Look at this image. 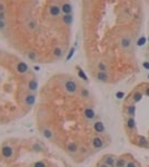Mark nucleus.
I'll return each instance as SVG.
<instances>
[{"label": "nucleus", "instance_id": "412c9836", "mask_svg": "<svg viewBox=\"0 0 149 167\" xmlns=\"http://www.w3.org/2000/svg\"><path fill=\"white\" fill-rule=\"evenodd\" d=\"M143 94H141L140 92H134V95H133V99H134V101L135 103H138V101H140L141 99H143Z\"/></svg>", "mask_w": 149, "mask_h": 167}, {"label": "nucleus", "instance_id": "4be33fe9", "mask_svg": "<svg viewBox=\"0 0 149 167\" xmlns=\"http://www.w3.org/2000/svg\"><path fill=\"white\" fill-rule=\"evenodd\" d=\"M138 145L141 146V147H148L149 144H148V140H147L145 137H139L138 139Z\"/></svg>", "mask_w": 149, "mask_h": 167}, {"label": "nucleus", "instance_id": "f8f14e48", "mask_svg": "<svg viewBox=\"0 0 149 167\" xmlns=\"http://www.w3.org/2000/svg\"><path fill=\"white\" fill-rule=\"evenodd\" d=\"M105 125H104V122H100V120H97L96 122L94 124V131H96L97 134H102L105 133Z\"/></svg>", "mask_w": 149, "mask_h": 167}, {"label": "nucleus", "instance_id": "20e7f679", "mask_svg": "<svg viewBox=\"0 0 149 167\" xmlns=\"http://www.w3.org/2000/svg\"><path fill=\"white\" fill-rule=\"evenodd\" d=\"M35 103H36V95L33 92H29L23 97V104L28 107H31L32 105H35Z\"/></svg>", "mask_w": 149, "mask_h": 167}, {"label": "nucleus", "instance_id": "a878e982", "mask_svg": "<svg viewBox=\"0 0 149 167\" xmlns=\"http://www.w3.org/2000/svg\"><path fill=\"white\" fill-rule=\"evenodd\" d=\"M32 167H47V165L45 164L44 161H36V163L33 164V166H32Z\"/></svg>", "mask_w": 149, "mask_h": 167}, {"label": "nucleus", "instance_id": "a211bd4d", "mask_svg": "<svg viewBox=\"0 0 149 167\" xmlns=\"http://www.w3.org/2000/svg\"><path fill=\"white\" fill-rule=\"evenodd\" d=\"M72 20H74L72 15H64V16H62V21H64V24H66V25L68 26L71 25Z\"/></svg>", "mask_w": 149, "mask_h": 167}, {"label": "nucleus", "instance_id": "0eeeda50", "mask_svg": "<svg viewBox=\"0 0 149 167\" xmlns=\"http://www.w3.org/2000/svg\"><path fill=\"white\" fill-rule=\"evenodd\" d=\"M49 15L51 17H58L61 14V9L59 5H51L49 7Z\"/></svg>", "mask_w": 149, "mask_h": 167}, {"label": "nucleus", "instance_id": "39448f33", "mask_svg": "<svg viewBox=\"0 0 149 167\" xmlns=\"http://www.w3.org/2000/svg\"><path fill=\"white\" fill-rule=\"evenodd\" d=\"M117 158L113 155H105L102 157V163L110 167H116Z\"/></svg>", "mask_w": 149, "mask_h": 167}, {"label": "nucleus", "instance_id": "dca6fc26", "mask_svg": "<svg viewBox=\"0 0 149 167\" xmlns=\"http://www.w3.org/2000/svg\"><path fill=\"white\" fill-rule=\"evenodd\" d=\"M42 136L46 139H51L53 137V133L50 128H44L42 129Z\"/></svg>", "mask_w": 149, "mask_h": 167}, {"label": "nucleus", "instance_id": "cd10ccee", "mask_svg": "<svg viewBox=\"0 0 149 167\" xmlns=\"http://www.w3.org/2000/svg\"><path fill=\"white\" fill-rule=\"evenodd\" d=\"M6 28H7V21H2V20H0V31L5 30Z\"/></svg>", "mask_w": 149, "mask_h": 167}, {"label": "nucleus", "instance_id": "f03ea898", "mask_svg": "<svg viewBox=\"0 0 149 167\" xmlns=\"http://www.w3.org/2000/svg\"><path fill=\"white\" fill-rule=\"evenodd\" d=\"M64 88L69 95H74L78 92V84L74 80H67L64 84Z\"/></svg>", "mask_w": 149, "mask_h": 167}, {"label": "nucleus", "instance_id": "e433bc0d", "mask_svg": "<svg viewBox=\"0 0 149 167\" xmlns=\"http://www.w3.org/2000/svg\"><path fill=\"white\" fill-rule=\"evenodd\" d=\"M148 77H149V76H148Z\"/></svg>", "mask_w": 149, "mask_h": 167}, {"label": "nucleus", "instance_id": "7ed1b4c3", "mask_svg": "<svg viewBox=\"0 0 149 167\" xmlns=\"http://www.w3.org/2000/svg\"><path fill=\"white\" fill-rule=\"evenodd\" d=\"M91 146H92V148H95V149H101V148L105 147V142H104V139H102L101 137L95 136L91 139Z\"/></svg>", "mask_w": 149, "mask_h": 167}, {"label": "nucleus", "instance_id": "393cba45", "mask_svg": "<svg viewBox=\"0 0 149 167\" xmlns=\"http://www.w3.org/2000/svg\"><path fill=\"white\" fill-rule=\"evenodd\" d=\"M81 96L83 97H85V98H88L89 96H90V94H89V92H88V89H86V88H83V89H81Z\"/></svg>", "mask_w": 149, "mask_h": 167}, {"label": "nucleus", "instance_id": "4468645a", "mask_svg": "<svg viewBox=\"0 0 149 167\" xmlns=\"http://www.w3.org/2000/svg\"><path fill=\"white\" fill-rule=\"evenodd\" d=\"M96 78H97V80L101 81V83H107V81L109 80V76H108L107 72H102V71L97 72Z\"/></svg>", "mask_w": 149, "mask_h": 167}, {"label": "nucleus", "instance_id": "9b49d317", "mask_svg": "<svg viewBox=\"0 0 149 167\" xmlns=\"http://www.w3.org/2000/svg\"><path fill=\"white\" fill-rule=\"evenodd\" d=\"M61 9V14L64 15H71L72 12V6L69 2H64L60 6Z\"/></svg>", "mask_w": 149, "mask_h": 167}, {"label": "nucleus", "instance_id": "9d476101", "mask_svg": "<svg viewBox=\"0 0 149 167\" xmlns=\"http://www.w3.org/2000/svg\"><path fill=\"white\" fill-rule=\"evenodd\" d=\"M38 87H39L38 81H37L36 79H30V80L28 81L27 89L29 90V92H37Z\"/></svg>", "mask_w": 149, "mask_h": 167}, {"label": "nucleus", "instance_id": "6ab92c4d", "mask_svg": "<svg viewBox=\"0 0 149 167\" xmlns=\"http://www.w3.org/2000/svg\"><path fill=\"white\" fill-rule=\"evenodd\" d=\"M127 114L129 117H135V115H136V106L135 105H128Z\"/></svg>", "mask_w": 149, "mask_h": 167}, {"label": "nucleus", "instance_id": "7c9ffc66", "mask_svg": "<svg viewBox=\"0 0 149 167\" xmlns=\"http://www.w3.org/2000/svg\"><path fill=\"white\" fill-rule=\"evenodd\" d=\"M0 12H6V7L2 2H0Z\"/></svg>", "mask_w": 149, "mask_h": 167}, {"label": "nucleus", "instance_id": "423d86ee", "mask_svg": "<svg viewBox=\"0 0 149 167\" xmlns=\"http://www.w3.org/2000/svg\"><path fill=\"white\" fill-rule=\"evenodd\" d=\"M28 70H29V67H28V65L26 64V62H23V61H19L18 64L16 65V71L19 74V75H25V74H27Z\"/></svg>", "mask_w": 149, "mask_h": 167}, {"label": "nucleus", "instance_id": "1a4fd4ad", "mask_svg": "<svg viewBox=\"0 0 149 167\" xmlns=\"http://www.w3.org/2000/svg\"><path fill=\"white\" fill-rule=\"evenodd\" d=\"M120 46H121V48H124V49H129V48H131V46H133V40H131L129 37H122V38L120 39Z\"/></svg>", "mask_w": 149, "mask_h": 167}, {"label": "nucleus", "instance_id": "6e6552de", "mask_svg": "<svg viewBox=\"0 0 149 167\" xmlns=\"http://www.w3.org/2000/svg\"><path fill=\"white\" fill-rule=\"evenodd\" d=\"M66 150L69 154H77L79 152V148H78V145L74 142H69L66 145Z\"/></svg>", "mask_w": 149, "mask_h": 167}, {"label": "nucleus", "instance_id": "c756f323", "mask_svg": "<svg viewBox=\"0 0 149 167\" xmlns=\"http://www.w3.org/2000/svg\"><path fill=\"white\" fill-rule=\"evenodd\" d=\"M0 20H2V21L7 20V14L6 12H0Z\"/></svg>", "mask_w": 149, "mask_h": 167}, {"label": "nucleus", "instance_id": "b1692460", "mask_svg": "<svg viewBox=\"0 0 149 167\" xmlns=\"http://www.w3.org/2000/svg\"><path fill=\"white\" fill-rule=\"evenodd\" d=\"M27 27H28V29L29 30H35L37 28V25H36V22L35 21H32V20H30V21H28V24H27Z\"/></svg>", "mask_w": 149, "mask_h": 167}, {"label": "nucleus", "instance_id": "473e14b6", "mask_svg": "<svg viewBox=\"0 0 149 167\" xmlns=\"http://www.w3.org/2000/svg\"><path fill=\"white\" fill-rule=\"evenodd\" d=\"M116 97L118 98V99H121V98H124V92H117L116 94Z\"/></svg>", "mask_w": 149, "mask_h": 167}, {"label": "nucleus", "instance_id": "5701e85b", "mask_svg": "<svg viewBox=\"0 0 149 167\" xmlns=\"http://www.w3.org/2000/svg\"><path fill=\"white\" fill-rule=\"evenodd\" d=\"M126 165H127V161H126V159H124V158H117L116 167H126Z\"/></svg>", "mask_w": 149, "mask_h": 167}, {"label": "nucleus", "instance_id": "bb28decb", "mask_svg": "<svg viewBox=\"0 0 149 167\" xmlns=\"http://www.w3.org/2000/svg\"><path fill=\"white\" fill-rule=\"evenodd\" d=\"M28 58L30 59V60H36V57H37V55L35 53H33V51H30V53L28 54Z\"/></svg>", "mask_w": 149, "mask_h": 167}, {"label": "nucleus", "instance_id": "2eb2a0df", "mask_svg": "<svg viewBox=\"0 0 149 167\" xmlns=\"http://www.w3.org/2000/svg\"><path fill=\"white\" fill-rule=\"evenodd\" d=\"M126 126H127V128L128 129H130V131L135 129V127H136L135 118H134V117H128L127 120H126Z\"/></svg>", "mask_w": 149, "mask_h": 167}, {"label": "nucleus", "instance_id": "ddd939ff", "mask_svg": "<svg viewBox=\"0 0 149 167\" xmlns=\"http://www.w3.org/2000/svg\"><path fill=\"white\" fill-rule=\"evenodd\" d=\"M83 116L88 120H92L96 118V113H95V110L92 108H86L83 110Z\"/></svg>", "mask_w": 149, "mask_h": 167}, {"label": "nucleus", "instance_id": "f257e3e1", "mask_svg": "<svg viewBox=\"0 0 149 167\" xmlns=\"http://www.w3.org/2000/svg\"><path fill=\"white\" fill-rule=\"evenodd\" d=\"M0 154H1V156L6 159L14 158L15 157V148L12 147V146H10V145L6 144V145H3L2 147H1V149H0Z\"/></svg>", "mask_w": 149, "mask_h": 167}, {"label": "nucleus", "instance_id": "2f4dec72", "mask_svg": "<svg viewBox=\"0 0 149 167\" xmlns=\"http://www.w3.org/2000/svg\"><path fill=\"white\" fill-rule=\"evenodd\" d=\"M126 167H137V166H136V164L134 163V161H128L127 165H126Z\"/></svg>", "mask_w": 149, "mask_h": 167}, {"label": "nucleus", "instance_id": "f704fd0d", "mask_svg": "<svg viewBox=\"0 0 149 167\" xmlns=\"http://www.w3.org/2000/svg\"><path fill=\"white\" fill-rule=\"evenodd\" d=\"M143 66H144L145 68H147V69H149V62H144V64H143Z\"/></svg>", "mask_w": 149, "mask_h": 167}, {"label": "nucleus", "instance_id": "f3484780", "mask_svg": "<svg viewBox=\"0 0 149 167\" xmlns=\"http://www.w3.org/2000/svg\"><path fill=\"white\" fill-rule=\"evenodd\" d=\"M53 55L55 56L56 58H60L61 56L64 55V50H62V48H60V47H55L53 50Z\"/></svg>", "mask_w": 149, "mask_h": 167}, {"label": "nucleus", "instance_id": "72a5a7b5", "mask_svg": "<svg viewBox=\"0 0 149 167\" xmlns=\"http://www.w3.org/2000/svg\"><path fill=\"white\" fill-rule=\"evenodd\" d=\"M97 167H110V166H108V165H106V164H104V163H99V164H98V166Z\"/></svg>", "mask_w": 149, "mask_h": 167}, {"label": "nucleus", "instance_id": "c85d7f7f", "mask_svg": "<svg viewBox=\"0 0 149 167\" xmlns=\"http://www.w3.org/2000/svg\"><path fill=\"white\" fill-rule=\"evenodd\" d=\"M78 75H79V77L81 78V79H83V80H87V76L83 74L81 69H79V71H78Z\"/></svg>", "mask_w": 149, "mask_h": 167}, {"label": "nucleus", "instance_id": "aec40b11", "mask_svg": "<svg viewBox=\"0 0 149 167\" xmlns=\"http://www.w3.org/2000/svg\"><path fill=\"white\" fill-rule=\"evenodd\" d=\"M97 67H98V70H99V71L107 72V70H108V66L105 61H99L98 65H97Z\"/></svg>", "mask_w": 149, "mask_h": 167}, {"label": "nucleus", "instance_id": "c9c22d12", "mask_svg": "<svg viewBox=\"0 0 149 167\" xmlns=\"http://www.w3.org/2000/svg\"><path fill=\"white\" fill-rule=\"evenodd\" d=\"M146 96H148V97H149V87L146 89Z\"/></svg>", "mask_w": 149, "mask_h": 167}]
</instances>
